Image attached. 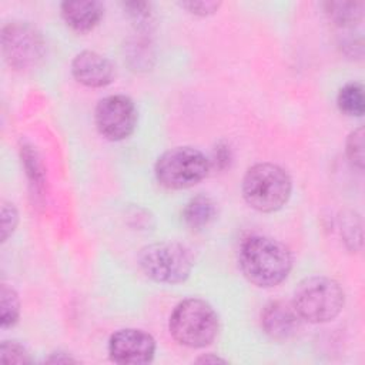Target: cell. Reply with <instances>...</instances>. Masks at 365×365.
<instances>
[{"label": "cell", "instance_id": "obj_1", "mask_svg": "<svg viewBox=\"0 0 365 365\" xmlns=\"http://www.w3.org/2000/svg\"><path fill=\"white\" fill-rule=\"evenodd\" d=\"M240 267L251 284L259 288H271L288 277L292 268V257L279 241L254 235L241 245Z\"/></svg>", "mask_w": 365, "mask_h": 365}, {"label": "cell", "instance_id": "obj_2", "mask_svg": "<svg viewBox=\"0 0 365 365\" xmlns=\"http://www.w3.org/2000/svg\"><path fill=\"white\" fill-rule=\"evenodd\" d=\"M292 190L288 173L277 164L259 163L248 168L242 180V195L250 207L261 212L282 208Z\"/></svg>", "mask_w": 365, "mask_h": 365}, {"label": "cell", "instance_id": "obj_3", "mask_svg": "<svg viewBox=\"0 0 365 365\" xmlns=\"http://www.w3.org/2000/svg\"><path fill=\"white\" fill-rule=\"evenodd\" d=\"M168 328L178 344L188 348H202L217 336L218 317L208 302L188 298L174 308Z\"/></svg>", "mask_w": 365, "mask_h": 365}, {"label": "cell", "instance_id": "obj_4", "mask_svg": "<svg viewBox=\"0 0 365 365\" xmlns=\"http://www.w3.org/2000/svg\"><path fill=\"white\" fill-rule=\"evenodd\" d=\"M341 285L328 277H309L302 279L294 292V308L301 319L319 324L334 319L344 307Z\"/></svg>", "mask_w": 365, "mask_h": 365}, {"label": "cell", "instance_id": "obj_5", "mask_svg": "<svg viewBox=\"0 0 365 365\" xmlns=\"http://www.w3.org/2000/svg\"><path fill=\"white\" fill-rule=\"evenodd\" d=\"M138 264L148 278L170 285L184 282L192 268L190 252L177 242H155L144 247L138 254Z\"/></svg>", "mask_w": 365, "mask_h": 365}, {"label": "cell", "instance_id": "obj_6", "mask_svg": "<svg viewBox=\"0 0 365 365\" xmlns=\"http://www.w3.org/2000/svg\"><path fill=\"white\" fill-rule=\"evenodd\" d=\"M210 161L197 148L175 147L165 151L155 163L158 182L171 190L190 188L208 173Z\"/></svg>", "mask_w": 365, "mask_h": 365}, {"label": "cell", "instance_id": "obj_7", "mask_svg": "<svg viewBox=\"0 0 365 365\" xmlns=\"http://www.w3.org/2000/svg\"><path fill=\"white\" fill-rule=\"evenodd\" d=\"M1 48L10 67L29 70L36 67L43 58L46 43L41 33L31 24L13 21L3 27Z\"/></svg>", "mask_w": 365, "mask_h": 365}, {"label": "cell", "instance_id": "obj_8", "mask_svg": "<svg viewBox=\"0 0 365 365\" xmlns=\"http://www.w3.org/2000/svg\"><path fill=\"white\" fill-rule=\"evenodd\" d=\"M94 120L98 133L104 138L120 141L134 131L137 124V110L130 97L123 94L108 96L98 101Z\"/></svg>", "mask_w": 365, "mask_h": 365}, {"label": "cell", "instance_id": "obj_9", "mask_svg": "<svg viewBox=\"0 0 365 365\" xmlns=\"http://www.w3.org/2000/svg\"><path fill=\"white\" fill-rule=\"evenodd\" d=\"M155 352L154 338L141 329H120L108 342V354L115 364H147Z\"/></svg>", "mask_w": 365, "mask_h": 365}, {"label": "cell", "instance_id": "obj_10", "mask_svg": "<svg viewBox=\"0 0 365 365\" xmlns=\"http://www.w3.org/2000/svg\"><path fill=\"white\" fill-rule=\"evenodd\" d=\"M71 73L74 78L91 88H100L108 86L114 80V66L111 61L96 51H81L71 63Z\"/></svg>", "mask_w": 365, "mask_h": 365}, {"label": "cell", "instance_id": "obj_11", "mask_svg": "<svg viewBox=\"0 0 365 365\" xmlns=\"http://www.w3.org/2000/svg\"><path fill=\"white\" fill-rule=\"evenodd\" d=\"M261 325L272 339L284 341L295 335L299 329L301 318L294 305L284 301L269 302L261 314Z\"/></svg>", "mask_w": 365, "mask_h": 365}, {"label": "cell", "instance_id": "obj_12", "mask_svg": "<svg viewBox=\"0 0 365 365\" xmlns=\"http://www.w3.org/2000/svg\"><path fill=\"white\" fill-rule=\"evenodd\" d=\"M104 6L100 1H64L61 17L66 24L77 33L91 31L103 19Z\"/></svg>", "mask_w": 365, "mask_h": 365}, {"label": "cell", "instance_id": "obj_13", "mask_svg": "<svg viewBox=\"0 0 365 365\" xmlns=\"http://www.w3.org/2000/svg\"><path fill=\"white\" fill-rule=\"evenodd\" d=\"M215 204L205 195H197L191 198L184 210L182 220L190 228H202L215 217Z\"/></svg>", "mask_w": 365, "mask_h": 365}, {"label": "cell", "instance_id": "obj_14", "mask_svg": "<svg viewBox=\"0 0 365 365\" xmlns=\"http://www.w3.org/2000/svg\"><path fill=\"white\" fill-rule=\"evenodd\" d=\"M324 6L327 16L338 26H351L362 19V1H328Z\"/></svg>", "mask_w": 365, "mask_h": 365}, {"label": "cell", "instance_id": "obj_15", "mask_svg": "<svg viewBox=\"0 0 365 365\" xmlns=\"http://www.w3.org/2000/svg\"><path fill=\"white\" fill-rule=\"evenodd\" d=\"M338 107L346 115H362L365 111L364 87L359 83H349L344 86L336 98Z\"/></svg>", "mask_w": 365, "mask_h": 365}, {"label": "cell", "instance_id": "obj_16", "mask_svg": "<svg viewBox=\"0 0 365 365\" xmlns=\"http://www.w3.org/2000/svg\"><path fill=\"white\" fill-rule=\"evenodd\" d=\"M20 315V301L17 292L7 284L0 288V321L3 328L13 327Z\"/></svg>", "mask_w": 365, "mask_h": 365}, {"label": "cell", "instance_id": "obj_17", "mask_svg": "<svg viewBox=\"0 0 365 365\" xmlns=\"http://www.w3.org/2000/svg\"><path fill=\"white\" fill-rule=\"evenodd\" d=\"M346 155L352 165L362 170L364 167V128L354 130L346 140Z\"/></svg>", "mask_w": 365, "mask_h": 365}, {"label": "cell", "instance_id": "obj_18", "mask_svg": "<svg viewBox=\"0 0 365 365\" xmlns=\"http://www.w3.org/2000/svg\"><path fill=\"white\" fill-rule=\"evenodd\" d=\"M0 361L3 364H30L31 358L23 345L14 341H4L0 346Z\"/></svg>", "mask_w": 365, "mask_h": 365}, {"label": "cell", "instance_id": "obj_19", "mask_svg": "<svg viewBox=\"0 0 365 365\" xmlns=\"http://www.w3.org/2000/svg\"><path fill=\"white\" fill-rule=\"evenodd\" d=\"M1 241H7V238L13 234L16 230V225L19 222V214L13 204L3 201L1 202Z\"/></svg>", "mask_w": 365, "mask_h": 365}, {"label": "cell", "instance_id": "obj_20", "mask_svg": "<svg viewBox=\"0 0 365 365\" xmlns=\"http://www.w3.org/2000/svg\"><path fill=\"white\" fill-rule=\"evenodd\" d=\"M180 6L182 9H185L187 11H190L191 14L195 16H210L214 14L220 7H221V1H214V0H198V1H182L180 3Z\"/></svg>", "mask_w": 365, "mask_h": 365}, {"label": "cell", "instance_id": "obj_21", "mask_svg": "<svg viewBox=\"0 0 365 365\" xmlns=\"http://www.w3.org/2000/svg\"><path fill=\"white\" fill-rule=\"evenodd\" d=\"M124 9H127V11L131 14V17H134L137 20H145L150 17V4L148 3H138V1L124 3Z\"/></svg>", "mask_w": 365, "mask_h": 365}, {"label": "cell", "instance_id": "obj_22", "mask_svg": "<svg viewBox=\"0 0 365 365\" xmlns=\"http://www.w3.org/2000/svg\"><path fill=\"white\" fill-rule=\"evenodd\" d=\"M46 362H53V364H68V362H77L74 358L64 352H54L51 354L50 358L46 359Z\"/></svg>", "mask_w": 365, "mask_h": 365}, {"label": "cell", "instance_id": "obj_23", "mask_svg": "<svg viewBox=\"0 0 365 365\" xmlns=\"http://www.w3.org/2000/svg\"><path fill=\"white\" fill-rule=\"evenodd\" d=\"M197 362H204V364H208V362H212V364H215V362H222V364H225L227 361H225V359H222V358L214 356V355H204V356L198 358V359H197Z\"/></svg>", "mask_w": 365, "mask_h": 365}]
</instances>
